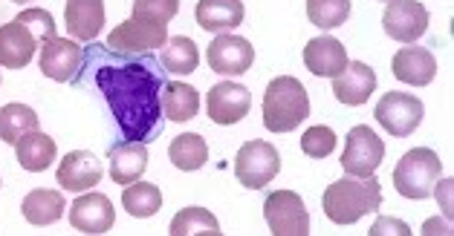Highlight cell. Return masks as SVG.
Instances as JSON below:
<instances>
[{
	"label": "cell",
	"instance_id": "obj_1",
	"mask_svg": "<svg viewBox=\"0 0 454 236\" xmlns=\"http://www.w3.org/2000/svg\"><path fill=\"white\" fill-rule=\"evenodd\" d=\"M82 81H90L102 93L125 141L148 144L162 136V87L168 72L151 52L128 55L93 41V47L82 52V70L73 84Z\"/></svg>",
	"mask_w": 454,
	"mask_h": 236
},
{
	"label": "cell",
	"instance_id": "obj_2",
	"mask_svg": "<svg viewBox=\"0 0 454 236\" xmlns=\"http://www.w3.org/2000/svg\"><path fill=\"white\" fill-rule=\"evenodd\" d=\"M325 213L336 225H353L382 205V185L376 176H345L325 190Z\"/></svg>",
	"mask_w": 454,
	"mask_h": 236
},
{
	"label": "cell",
	"instance_id": "obj_3",
	"mask_svg": "<svg viewBox=\"0 0 454 236\" xmlns=\"http://www.w3.org/2000/svg\"><path fill=\"white\" fill-rule=\"evenodd\" d=\"M309 116V95L293 75H281L263 95V125L272 133H293Z\"/></svg>",
	"mask_w": 454,
	"mask_h": 236
},
{
	"label": "cell",
	"instance_id": "obj_4",
	"mask_svg": "<svg viewBox=\"0 0 454 236\" xmlns=\"http://www.w3.org/2000/svg\"><path fill=\"white\" fill-rule=\"evenodd\" d=\"M442 173V162L434 150L417 148L408 150L394 167V187L405 199H428Z\"/></svg>",
	"mask_w": 454,
	"mask_h": 236
},
{
	"label": "cell",
	"instance_id": "obj_5",
	"mask_svg": "<svg viewBox=\"0 0 454 236\" xmlns=\"http://www.w3.org/2000/svg\"><path fill=\"white\" fill-rule=\"evenodd\" d=\"M281 171V156L270 141H247L238 150L235 159V176L243 187L258 190L270 185Z\"/></svg>",
	"mask_w": 454,
	"mask_h": 236
},
{
	"label": "cell",
	"instance_id": "obj_6",
	"mask_svg": "<svg viewBox=\"0 0 454 236\" xmlns=\"http://www.w3.org/2000/svg\"><path fill=\"white\" fill-rule=\"evenodd\" d=\"M263 217L275 236H307L309 233V213L304 199L293 190H275L263 202Z\"/></svg>",
	"mask_w": 454,
	"mask_h": 236
},
{
	"label": "cell",
	"instance_id": "obj_7",
	"mask_svg": "<svg viewBox=\"0 0 454 236\" xmlns=\"http://www.w3.org/2000/svg\"><path fill=\"white\" fill-rule=\"evenodd\" d=\"M423 101L417 95H408V93H385L380 98V104H376L373 116L376 121L391 133L396 139H405L411 136V133L423 125Z\"/></svg>",
	"mask_w": 454,
	"mask_h": 236
},
{
	"label": "cell",
	"instance_id": "obj_8",
	"mask_svg": "<svg viewBox=\"0 0 454 236\" xmlns=\"http://www.w3.org/2000/svg\"><path fill=\"white\" fill-rule=\"evenodd\" d=\"M385 159V144L368 125H356L348 133L341 167L348 176H373L376 167Z\"/></svg>",
	"mask_w": 454,
	"mask_h": 236
},
{
	"label": "cell",
	"instance_id": "obj_9",
	"mask_svg": "<svg viewBox=\"0 0 454 236\" xmlns=\"http://www.w3.org/2000/svg\"><path fill=\"white\" fill-rule=\"evenodd\" d=\"M382 27L387 38L400 43H417L428 29V9L419 0H387Z\"/></svg>",
	"mask_w": 454,
	"mask_h": 236
},
{
	"label": "cell",
	"instance_id": "obj_10",
	"mask_svg": "<svg viewBox=\"0 0 454 236\" xmlns=\"http://www.w3.org/2000/svg\"><path fill=\"white\" fill-rule=\"evenodd\" d=\"M165 41H168V24H151V20H142V18H128L125 24H119L110 32L105 43L116 52L139 55V52L165 47Z\"/></svg>",
	"mask_w": 454,
	"mask_h": 236
},
{
	"label": "cell",
	"instance_id": "obj_11",
	"mask_svg": "<svg viewBox=\"0 0 454 236\" xmlns=\"http://www.w3.org/2000/svg\"><path fill=\"white\" fill-rule=\"evenodd\" d=\"M206 61H208V70L217 75H226V78L243 75V72H249V66L254 64V49L249 47L247 38L223 32V35H217L208 43Z\"/></svg>",
	"mask_w": 454,
	"mask_h": 236
},
{
	"label": "cell",
	"instance_id": "obj_12",
	"mask_svg": "<svg viewBox=\"0 0 454 236\" xmlns=\"http://www.w3.org/2000/svg\"><path fill=\"white\" fill-rule=\"evenodd\" d=\"M82 47L75 43L73 38H47L41 41V72L52 78L59 84H67L75 81V75L82 70Z\"/></svg>",
	"mask_w": 454,
	"mask_h": 236
},
{
	"label": "cell",
	"instance_id": "obj_13",
	"mask_svg": "<svg viewBox=\"0 0 454 236\" xmlns=\"http://www.w3.org/2000/svg\"><path fill=\"white\" fill-rule=\"evenodd\" d=\"M41 38L35 29L15 18L12 24L0 27V66L4 70H24V66L35 58Z\"/></svg>",
	"mask_w": 454,
	"mask_h": 236
},
{
	"label": "cell",
	"instance_id": "obj_14",
	"mask_svg": "<svg viewBox=\"0 0 454 236\" xmlns=\"http://www.w3.org/2000/svg\"><path fill=\"white\" fill-rule=\"evenodd\" d=\"M249 104H252V95L249 89L243 84H231V81H220L208 89V118L215 121V125H238V121L249 112Z\"/></svg>",
	"mask_w": 454,
	"mask_h": 236
},
{
	"label": "cell",
	"instance_id": "obj_15",
	"mask_svg": "<svg viewBox=\"0 0 454 236\" xmlns=\"http://www.w3.org/2000/svg\"><path fill=\"white\" fill-rule=\"evenodd\" d=\"M102 176H105L102 162L87 150L67 153L59 164V173H55L61 190H67V194H84V190H93L98 182H102Z\"/></svg>",
	"mask_w": 454,
	"mask_h": 236
},
{
	"label": "cell",
	"instance_id": "obj_16",
	"mask_svg": "<svg viewBox=\"0 0 454 236\" xmlns=\"http://www.w3.org/2000/svg\"><path fill=\"white\" fill-rule=\"evenodd\" d=\"M116 213L105 194H84L70 205V225L82 233H107L114 228Z\"/></svg>",
	"mask_w": 454,
	"mask_h": 236
},
{
	"label": "cell",
	"instance_id": "obj_17",
	"mask_svg": "<svg viewBox=\"0 0 454 236\" xmlns=\"http://www.w3.org/2000/svg\"><path fill=\"white\" fill-rule=\"evenodd\" d=\"M64 24H67L73 41H96L105 27V0H67Z\"/></svg>",
	"mask_w": 454,
	"mask_h": 236
},
{
	"label": "cell",
	"instance_id": "obj_18",
	"mask_svg": "<svg viewBox=\"0 0 454 236\" xmlns=\"http://www.w3.org/2000/svg\"><path fill=\"white\" fill-rule=\"evenodd\" d=\"M376 89V72L362 61H348V66L333 78V95L348 107H359Z\"/></svg>",
	"mask_w": 454,
	"mask_h": 236
},
{
	"label": "cell",
	"instance_id": "obj_19",
	"mask_svg": "<svg viewBox=\"0 0 454 236\" xmlns=\"http://www.w3.org/2000/svg\"><path fill=\"white\" fill-rule=\"evenodd\" d=\"M107 162H110V179H114L116 185L139 182L142 173L148 171V148L142 141L114 144V148L107 150Z\"/></svg>",
	"mask_w": 454,
	"mask_h": 236
},
{
	"label": "cell",
	"instance_id": "obj_20",
	"mask_svg": "<svg viewBox=\"0 0 454 236\" xmlns=\"http://www.w3.org/2000/svg\"><path fill=\"white\" fill-rule=\"evenodd\" d=\"M391 72L400 78L403 84L426 87V84L434 81L437 61H434V55H431L428 49H423V47H403L400 52L394 55Z\"/></svg>",
	"mask_w": 454,
	"mask_h": 236
},
{
	"label": "cell",
	"instance_id": "obj_21",
	"mask_svg": "<svg viewBox=\"0 0 454 236\" xmlns=\"http://www.w3.org/2000/svg\"><path fill=\"white\" fill-rule=\"evenodd\" d=\"M304 64H307V70L318 78H336L348 66V52L336 38L321 35L304 47Z\"/></svg>",
	"mask_w": 454,
	"mask_h": 236
},
{
	"label": "cell",
	"instance_id": "obj_22",
	"mask_svg": "<svg viewBox=\"0 0 454 236\" xmlns=\"http://www.w3.org/2000/svg\"><path fill=\"white\" fill-rule=\"evenodd\" d=\"M15 156H18V164L24 167V171L43 173L55 162L59 148H55V141L47 136V133L32 130V133H27V136H20L15 141Z\"/></svg>",
	"mask_w": 454,
	"mask_h": 236
},
{
	"label": "cell",
	"instance_id": "obj_23",
	"mask_svg": "<svg viewBox=\"0 0 454 236\" xmlns=\"http://www.w3.org/2000/svg\"><path fill=\"white\" fill-rule=\"evenodd\" d=\"M197 24L206 32L223 35L243 24V4L240 0H200L197 4Z\"/></svg>",
	"mask_w": 454,
	"mask_h": 236
},
{
	"label": "cell",
	"instance_id": "obj_24",
	"mask_svg": "<svg viewBox=\"0 0 454 236\" xmlns=\"http://www.w3.org/2000/svg\"><path fill=\"white\" fill-rule=\"evenodd\" d=\"M200 110V93L192 84L183 81H165L162 87V116L165 121H192Z\"/></svg>",
	"mask_w": 454,
	"mask_h": 236
},
{
	"label": "cell",
	"instance_id": "obj_25",
	"mask_svg": "<svg viewBox=\"0 0 454 236\" xmlns=\"http://www.w3.org/2000/svg\"><path fill=\"white\" fill-rule=\"evenodd\" d=\"M64 208H67L64 194H59V190H47V187L32 190V194L24 196V205H20V210H24V219L29 225H38V228L59 222L64 217Z\"/></svg>",
	"mask_w": 454,
	"mask_h": 236
},
{
	"label": "cell",
	"instance_id": "obj_26",
	"mask_svg": "<svg viewBox=\"0 0 454 236\" xmlns=\"http://www.w3.org/2000/svg\"><path fill=\"white\" fill-rule=\"evenodd\" d=\"M168 159L174 162L176 171H200V167L208 162V144L203 136H197V133H183V136H176L168 148Z\"/></svg>",
	"mask_w": 454,
	"mask_h": 236
},
{
	"label": "cell",
	"instance_id": "obj_27",
	"mask_svg": "<svg viewBox=\"0 0 454 236\" xmlns=\"http://www.w3.org/2000/svg\"><path fill=\"white\" fill-rule=\"evenodd\" d=\"M165 72L171 75H188L197 70V64H200V52H197V43L185 35H176V38H168L165 41V49H162V61Z\"/></svg>",
	"mask_w": 454,
	"mask_h": 236
},
{
	"label": "cell",
	"instance_id": "obj_28",
	"mask_svg": "<svg viewBox=\"0 0 454 236\" xmlns=\"http://www.w3.org/2000/svg\"><path fill=\"white\" fill-rule=\"evenodd\" d=\"M38 116L35 110L27 107V104H6L0 107V141L6 144H15L20 136L27 133L38 130Z\"/></svg>",
	"mask_w": 454,
	"mask_h": 236
},
{
	"label": "cell",
	"instance_id": "obj_29",
	"mask_svg": "<svg viewBox=\"0 0 454 236\" xmlns=\"http://www.w3.org/2000/svg\"><path fill=\"white\" fill-rule=\"evenodd\" d=\"M171 236H220V222L206 208H185L171 219Z\"/></svg>",
	"mask_w": 454,
	"mask_h": 236
},
{
	"label": "cell",
	"instance_id": "obj_30",
	"mask_svg": "<svg viewBox=\"0 0 454 236\" xmlns=\"http://www.w3.org/2000/svg\"><path fill=\"white\" fill-rule=\"evenodd\" d=\"M121 205L134 219H148L162 208V194L157 185L148 182H130L125 185V194H121Z\"/></svg>",
	"mask_w": 454,
	"mask_h": 236
},
{
	"label": "cell",
	"instance_id": "obj_31",
	"mask_svg": "<svg viewBox=\"0 0 454 236\" xmlns=\"http://www.w3.org/2000/svg\"><path fill=\"white\" fill-rule=\"evenodd\" d=\"M307 15L318 29H336L350 18V0H307Z\"/></svg>",
	"mask_w": 454,
	"mask_h": 236
},
{
	"label": "cell",
	"instance_id": "obj_32",
	"mask_svg": "<svg viewBox=\"0 0 454 236\" xmlns=\"http://www.w3.org/2000/svg\"><path fill=\"white\" fill-rule=\"evenodd\" d=\"M301 150L309 156V159H327V156L336 150V133L325 125L309 127L301 136Z\"/></svg>",
	"mask_w": 454,
	"mask_h": 236
},
{
	"label": "cell",
	"instance_id": "obj_33",
	"mask_svg": "<svg viewBox=\"0 0 454 236\" xmlns=\"http://www.w3.org/2000/svg\"><path fill=\"white\" fill-rule=\"evenodd\" d=\"M180 12V0H134V18L151 24H168Z\"/></svg>",
	"mask_w": 454,
	"mask_h": 236
},
{
	"label": "cell",
	"instance_id": "obj_34",
	"mask_svg": "<svg viewBox=\"0 0 454 236\" xmlns=\"http://www.w3.org/2000/svg\"><path fill=\"white\" fill-rule=\"evenodd\" d=\"M371 236H411V228L403 222V219H394V217H380L376 225L371 228Z\"/></svg>",
	"mask_w": 454,
	"mask_h": 236
},
{
	"label": "cell",
	"instance_id": "obj_35",
	"mask_svg": "<svg viewBox=\"0 0 454 236\" xmlns=\"http://www.w3.org/2000/svg\"><path fill=\"white\" fill-rule=\"evenodd\" d=\"M437 182H440V179H437ZM451 187H454L451 179H442V182L434 185V190H431V194H434L437 202L442 205V217H446L449 222H451V213H454V208H451Z\"/></svg>",
	"mask_w": 454,
	"mask_h": 236
},
{
	"label": "cell",
	"instance_id": "obj_36",
	"mask_svg": "<svg viewBox=\"0 0 454 236\" xmlns=\"http://www.w3.org/2000/svg\"><path fill=\"white\" fill-rule=\"evenodd\" d=\"M423 233H442V236H449V233H451V222H449V219H442V222H440V217H437V219H428V222L423 225Z\"/></svg>",
	"mask_w": 454,
	"mask_h": 236
},
{
	"label": "cell",
	"instance_id": "obj_37",
	"mask_svg": "<svg viewBox=\"0 0 454 236\" xmlns=\"http://www.w3.org/2000/svg\"><path fill=\"white\" fill-rule=\"evenodd\" d=\"M12 4H20V6H24V4H27V0H12Z\"/></svg>",
	"mask_w": 454,
	"mask_h": 236
},
{
	"label": "cell",
	"instance_id": "obj_38",
	"mask_svg": "<svg viewBox=\"0 0 454 236\" xmlns=\"http://www.w3.org/2000/svg\"><path fill=\"white\" fill-rule=\"evenodd\" d=\"M385 4H387V0H385Z\"/></svg>",
	"mask_w": 454,
	"mask_h": 236
}]
</instances>
